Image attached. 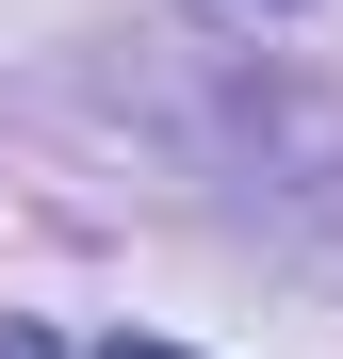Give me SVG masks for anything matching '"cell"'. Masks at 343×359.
I'll list each match as a JSON object with an SVG mask.
<instances>
[{
  "instance_id": "6da1fadb",
  "label": "cell",
  "mask_w": 343,
  "mask_h": 359,
  "mask_svg": "<svg viewBox=\"0 0 343 359\" xmlns=\"http://www.w3.org/2000/svg\"><path fill=\"white\" fill-rule=\"evenodd\" d=\"M98 359H180V343H98Z\"/></svg>"
},
{
  "instance_id": "7a4b0ae2",
  "label": "cell",
  "mask_w": 343,
  "mask_h": 359,
  "mask_svg": "<svg viewBox=\"0 0 343 359\" xmlns=\"http://www.w3.org/2000/svg\"><path fill=\"white\" fill-rule=\"evenodd\" d=\"M0 359H33V343H0Z\"/></svg>"
}]
</instances>
